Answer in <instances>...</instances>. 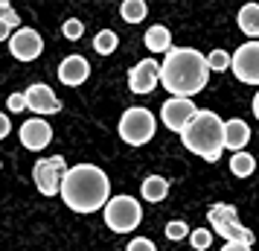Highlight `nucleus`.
I'll list each match as a JSON object with an SVG mask.
<instances>
[{"label":"nucleus","mask_w":259,"mask_h":251,"mask_svg":"<svg viewBox=\"0 0 259 251\" xmlns=\"http://www.w3.org/2000/svg\"><path fill=\"white\" fill-rule=\"evenodd\" d=\"M222 251H253V248H247V245H239V242H227Z\"/></svg>","instance_id":"30"},{"label":"nucleus","mask_w":259,"mask_h":251,"mask_svg":"<svg viewBox=\"0 0 259 251\" xmlns=\"http://www.w3.org/2000/svg\"><path fill=\"white\" fill-rule=\"evenodd\" d=\"M59 196L76 213H96L111 199V181L94 164H76V167H67V172H64Z\"/></svg>","instance_id":"2"},{"label":"nucleus","mask_w":259,"mask_h":251,"mask_svg":"<svg viewBox=\"0 0 259 251\" xmlns=\"http://www.w3.org/2000/svg\"><path fill=\"white\" fill-rule=\"evenodd\" d=\"M61 32H64V38H70V41H79V38L84 35V24L76 21V18H67V21L61 24Z\"/></svg>","instance_id":"25"},{"label":"nucleus","mask_w":259,"mask_h":251,"mask_svg":"<svg viewBox=\"0 0 259 251\" xmlns=\"http://www.w3.org/2000/svg\"><path fill=\"white\" fill-rule=\"evenodd\" d=\"M143 41H146V50H149V53H169V50H172V32H169V26H163V24L149 26L146 35H143Z\"/></svg>","instance_id":"16"},{"label":"nucleus","mask_w":259,"mask_h":251,"mask_svg":"<svg viewBox=\"0 0 259 251\" xmlns=\"http://www.w3.org/2000/svg\"><path fill=\"white\" fill-rule=\"evenodd\" d=\"M50 140H53V129H50L47 120H26L24 126H21V144L29 149V152H41V149H47Z\"/></svg>","instance_id":"13"},{"label":"nucleus","mask_w":259,"mask_h":251,"mask_svg":"<svg viewBox=\"0 0 259 251\" xmlns=\"http://www.w3.org/2000/svg\"><path fill=\"white\" fill-rule=\"evenodd\" d=\"M210 70L204 53L195 47H172L160 64V85L178 99H192L207 88Z\"/></svg>","instance_id":"1"},{"label":"nucleus","mask_w":259,"mask_h":251,"mask_svg":"<svg viewBox=\"0 0 259 251\" xmlns=\"http://www.w3.org/2000/svg\"><path fill=\"white\" fill-rule=\"evenodd\" d=\"M140 216H143V207L131 196H111L105 204V225L114 234H131L140 225Z\"/></svg>","instance_id":"6"},{"label":"nucleus","mask_w":259,"mask_h":251,"mask_svg":"<svg viewBox=\"0 0 259 251\" xmlns=\"http://www.w3.org/2000/svg\"><path fill=\"white\" fill-rule=\"evenodd\" d=\"M88 76H91V61L84 59V56H64L59 64V79L67 88H79L82 82H88Z\"/></svg>","instance_id":"14"},{"label":"nucleus","mask_w":259,"mask_h":251,"mask_svg":"<svg viewBox=\"0 0 259 251\" xmlns=\"http://www.w3.org/2000/svg\"><path fill=\"white\" fill-rule=\"evenodd\" d=\"M12 132V123H9V117L0 111V140H6V134Z\"/></svg>","instance_id":"29"},{"label":"nucleus","mask_w":259,"mask_h":251,"mask_svg":"<svg viewBox=\"0 0 259 251\" xmlns=\"http://www.w3.org/2000/svg\"><path fill=\"white\" fill-rule=\"evenodd\" d=\"M247 140H250V129H247L245 120H224V149H230V152H245Z\"/></svg>","instance_id":"15"},{"label":"nucleus","mask_w":259,"mask_h":251,"mask_svg":"<svg viewBox=\"0 0 259 251\" xmlns=\"http://www.w3.org/2000/svg\"><path fill=\"white\" fill-rule=\"evenodd\" d=\"M207 222H210L212 231L222 239H227V242H239V245H247V248L256 242L253 231L239 222V213H236L233 204H212L210 210H207Z\"/></svg>","instance_id":"4"},{"label":"nucleus","mask_w":259,"mask_h":251,"mask_svg":"<svg viewBox=\"0 0 259 251\" xmlns=\"http://www.w3.org/2000/svg\"><path fill=\"white\" fill-rule=\"evenodd\" d=\"M189 242H192V251H207L212 245V231L210 228H195L189 234Z\"/></svg>","instance_id":"23"},{"label":"nucleus","mask_w":259,"mask_h":251,"mask_svg":"<svg viewBox=\"0 0 259 251\" xmlns=\"http://www.w3.org/2000/svg\"><path fill=\"white\" fill-rule=\"evenodd\" d=\"M157 132V120L149 108L143 105H134L128 111H122V117H119V137L125 140L128 146H143L149 144Z\"/></svg>","instance_id":"5"},{"label":"nucleus","mask_w":259,"mask_h":251,"mask_svg":"<svg viewBox=\"0 0 259 251\" xmlns=\"http://www.w3.org/2000/svg\"><path fill=\"white\" fill-rule=\"evenodd\" d=\"M9 35H12V29H9V26H3V24H0V41H6Z\"/></svg>","instance_id":"31"},{"label":"nucleus","mask_w":259,"mask_h":251,"mask_svg":"<svg viewBox=\"0 0 259 251\" xmlns=\"http://www.w3.org/2000/svg\"><path fill=\"white\" fill-rule=\"evenodd\" d=\"M117 44H119V35L114 29H99L96 38H94V50L99 56H111V53L117 50Z\"/></svg>","instance_id":"21"},{"label":"nucleus","mask_w":259,"mask_h":251,"mask_svg":"<svg viewBox=\"0 0 259 251\" xmlns=\"http://www.w3.org/2000/svg\"><path fill=\"white\" fill-rule=\"evenodd\" d=\"M253 169H256V158L250 155V152H236V155L230 158V172H233L236 178L253 175Z\"/></svg>","instance_id":"20"},{"label":"nucleus","mask_w":259,"mask_h":251,"mask_svg":"<svg viewBox=\"0 0 259 251\" xmlns=\"http://www.w3.org/2000/svg\"><path fill=\"white\" fill-rule=\"evenodd\" d=\"M119 15H122L125 24H140L149 15V6H146V0H122L119 3Z\"/></svg>","instance_id":"19"},{"label":"nucleus","mask_w":259,"mask_h":251,"mask_svg":"<svg viewBox=\"0 0 259 251\" xmlns=\"http://www.w3.org/2000/svg\"><path fill=\"white\" fill-rule=\"evenodd\" d=\"M125 251H157V245H154L152 239H146V237H137V239H131V245Z\"/></svg>","instance_id":"27"},{"label":"nucleus","mask_w":259,"mask_h":251,"mask_svg":"<svg viewBox=\"0 0 259 251\" xmlns=\"http://www.w3.org/2000/svg\"><path fill=\"white\" fill-rule=\"evenodd\" d=\"M204 59H207V70L222 73L230 67V53H224V50H212L210 56H204Z\"/></svg>","instance_id":"24"},{"label":"nucleus","mask_w":259,"mask_h":251,"mask_svg":"<svg viewBox=\"0 0 259 251\" xmlns=\"http://www.w3.org/2000/svg\"><path fill=\"white\" fill-rule=\"evenodd\" d=\"M140 196L152 204L163 202L166 196H169V181H166L163 175H149V178L140 184Z\"/></svg>","instance_id":"17"},{"label":"nucleus","mask_w":259,"mask_h":251,"mask_svg":"<svg viewBox=\"0 0 259 251\" xmlns=\"http://www.w3.org/2000/svg\"><path fill=\"white\" fill-rule=\"evenodd\" d=\"M250 108H253V117L259 120V91H256V96H253V105H250Z\"/></svg>","instance_id":"32"},{"label":"nucleus","mask_w":259,"mask_h":251,"mask_svg":"<svg viewBox=\"0 0 259 251\" xmlns=\"http://www.w3.org/2000/svg\"><path fill=\"white\" fill-rule=\"evenodd\" d=\"M181 144L187 146L189 152H195L204 161H219L224 149V120L215 111L198 108V114L189 120L187 126L181 129Z\"/></svg>","instance_id":"3"},{"label":"nucleus","mask_w":259,"mask_h":251,"mask_svg":"<svg viewBox=\"0 0 259 251\" xmlns=\"http://www.w3.org/2000/svg\"><path fill=\"white\" fill-rule=\"evenodd\" d=\"M198 114V108L192 105V99H178V96H169L163 105H160V120L166 123L169 132H181L189 120Z\"/></svg>","instance_id":"11"},{"label":"nucleus","mask_w":259,"mask_h":251,"mask_svg":"<svg viewBox=\"0 0 259 251\" xmlns=\"http://www.w3.org/2000/svg\"><path fill=\"white\" fill-rule=\"evenodd\" d=\"M166 237L169 239H187L189 237V225L187 222H184V219H172V222H169V225H166Z\"/></svg>","instance_id":"26"},{"label":"nucleus","mask_w":259,"mask_h":251,"mask_svg":"<svg viewBox=\"0 0 259 251\" xmlns=\"http://www.w3.org/2000/svg\"><path fill=\"white\" fill-rule=\"evenodd\" d=\"M160 85V61L143 59L128 70V88L131 94H152Z\"/></svg>","instance_id":"10"},{"label":"nucleus","mask_w":259,"mask_h":251,"mask_svg":"<svg viewBox=\"0 0 259 251\" xmlns=\"http://www.w3.org/2000/svg\"><path fill=\"white\" fill-rule=\"evenodd\" d=\"M24 99H26V108H32L38 117H44V114H56L61 108L59 102V96L53 94V88L44 82H38V85H29L24 91Z\"/></svg>","instance_id":"12"},{"label":"nucleus","mask_w":259,"mask_h":251,"mask_svg":"<svg viewBox=\"0 0 259 251\" xmlns=\"http://www.w3.org/2000/svg\"><path fill=\"white\" fill-rule=\"evenodd\" d=\"M230 70L245 85H259V41H245L230 56Z\"/></svg>","instance_id":"8"},{"label":"nucleus","mask_w":259,"mask_h":251,"mask_svg":"<svg viewBox=\"0 0 259 251\" xmlns=\"http://www.w3.org/2000/svg\"><path fill=\"white\" fill-rule=\"evenodd\" d=\"M9 53L18 61H35L44 53V38L32 26H21L9 35Z\"/></svg>","instance_id":"9"},{"label":"nucleus","mask_w":259,"mask_h":251,"mask_svg":"<svg viewBox=\"0 0 259 251\" xmlns=\"http://www.w3.org/2000/svg\"><path fill=\"white\" fill-rule=\"evenodd\" d=\"M239 29L250 35V41H256L259 38V3H245L242 9H239Z\"/></svg>","instance_id":"18"},{"label":"nucleus","mask_w":259,"mask_h":251,"mask_svg":"<svg viewBox=\"0 0 259 251\" xmlns=\"http://www.w3.org/2000/svg\"><path fill=\"white\" fill-rule=\"evenodd\" d=\"M0 24L3 26H9V29H21V15L12 9V3L9 0H0Z\"/></svg>","instance_id":"22"},{"label":"nucleus","mask_w":259,"mask_h":251,"mask_svg":"<svg viewBox=\"0 0 259 251\" xmlns=\"http://www.w3.org/2000/svg\"><path fill=\"white\" fill-rule=\"evenodd\" d=\"M67 172V164L61 155H53V158H38L35 167H32V181H35L38 193L44 196H56L61 190V178Z\"/></svg>","instance_id":"7"},{"label":"nucleus","mask_w":259,"mask_h":251,"mask_svg":"<svg viewBox=\"0 0 259 251\" xmlns=\"http://www.w3.org/2000/svg\"><path fill=\"white\" fill-rule=\"evenodd\" d=\"M24 108H26L24 94H12V96H9V111H12V114H18V111H24Z\"/></svg>","instance_id":"28"}]
</instances>
